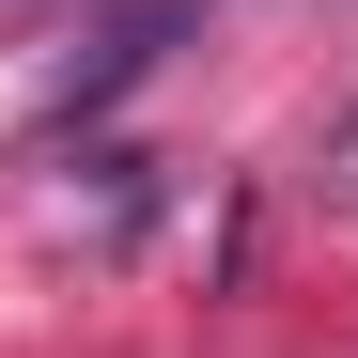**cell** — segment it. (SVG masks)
<instances>
[{
	"instance_id": "6da1fadb",
	"label": "cell",
	"mask_w": 358,
	"mask_h": 358,
	"mask_svg": "<svg viewBox=\"0 0 358 358\" xmlns=\"http://www.w3.org/2000/svg\"><path fill=\"white\" fill-rule=\"evenodd\" d=\"M327 187L358 203V109H343V125H327Z\"/></svg>"
}]
</instances>
